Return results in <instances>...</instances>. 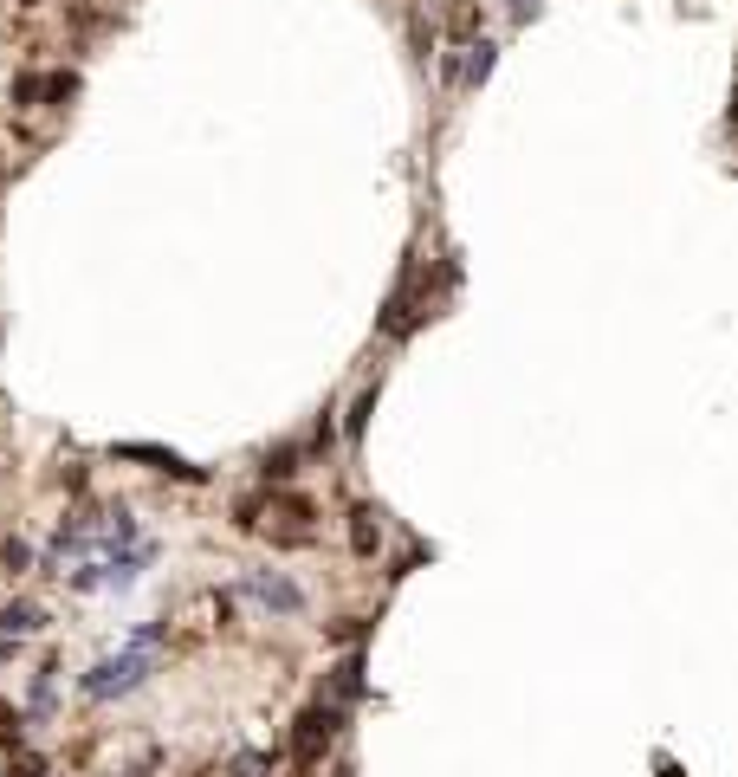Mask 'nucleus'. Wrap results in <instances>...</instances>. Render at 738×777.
I'll use <instances>...</instances> for the list:
<instances>
[{"instance_id":"8","label":"nucleus","mask_w":738,"mask_h":777,"mask_svg":"<svg viewBox=\"0 0 738 777\" xmlns=\"http://www.w3.org/2000/svg\"><path fill=\"white\" fill-rule=\"evenodd\" d=\"M357 693H363V661H357V654H350V661L337 667V680H331V700L344 706V700H357Z\"/></svg>"},{"instance_id":"14","label":"nucleus","mask_w":738,"mask_h":777,"mask_svg":"<svg viewBox=\"0 0 738 777\" xmlns=\"http://www.w3.org/2000/svg\"><path fill=\"white\" fill-rule=\"evenodd\" d=\"M130 777H136V771H130Z\"/></svg>"},{"instance_id":"10","label":"nucleus","mask_w":738,"mask_h":777,"mask_svg":"<svg viewBox=\"0 0 738 777\" xmlns=\"http://www.w3.org/2000/svg\"><path fill=\"white\" fill-rule=\"evenodd\" d=\"M369 408H376V389H369V395H363V402H357V415H350V441H357V434H363V421H369Z\"/></svg>"},{"instance_id":"6","label":"nucleus","mask_w":738,"mask_h":777,"mask_svg":"<svg viewBox=\"0 0 738 777\" xmlns=\"http://www.w3.org/2000/svg\"><path fill=\"white\" fill-rule=\"evenodd\" d=\"M46 629V609L39 603H7L0 609V642H26V635Z\"/></svg>"},{"instance_id":"11","label":"nucleus","mask_w":738,"mask_h":777,"mask_svg":"<svg viewBox=\"0 0 738 777\" xmlns=\"http://www.w3.org/2000/svg\"><path fill=\"white\" fill-rule=\"evenodd\" d=\"M0 564H7V570H26V544H13V538H7V551H0Z\"/></svg>"},{"instance_id":"2","label":"nucleus","mask_w":738,"mask_h":777,"mask_svg":"<svg viewBox=\"0 0 738 777\" xmlns=\"http://www.w3.org/2000/svg\"><path fill=\"white\" fill-rule=\"evenodd\" d=\"M337 732H344V706H337V700L305 706V713H298V732H292V765L311 771V765H318V758L337 745Z\"/></svg>"},{"instance_id":"12","label":"nucleus","mask_w":738,"mask_h":777,"mask_svg":"<svg viewBox=\"0 0 738 777\" xmlns=\"http://www.w3.org/2000/svg\"><path fill=\"white\" fill-rule=\"evenodd\" d=\"M7 777H46V765H39V758H13Z\"/></svg>"},{"instance_id":"9","label":"nucleus","mask_w":738,"mask_h":777,"mask_svg":"<svg viewBox=\"0 0 738 777\" xmlns=\"http://www.w3.org/2000/svg\"><path fill=\"white\" fill-rule=\"evenodd\" d=\"M259 473H266L272 486H285V480L298 473V447H279V454H266V467H259Z\"/></svg>"},{"instance_id":"1","label":"nucleus","mask_w":738,"mask_h":777,"mask_svg":"<svg viewBox=\"0 0 738 777\" xmlns=\"http://www.w3.org/2000/svg\"><path fill=\"white\" fill-rule=\"evenodd\" d=\"M162 635H169V629H162V622H149V629L136 635L123 654H111V661L91 667V674H85V693H91V700H123V693H136L149 674H156V642H162Z\"/></svg>"},{"instance_id":"5","label":"nucleus","mask_w":738,"mask_h":777,"mask_svg":"<svg viewBox=\"0 0 738 777\" xmlns=\"http://www.w3.org/2000/svg\"><path fill=\"white\" fill-rule=\"evenodd\" d=\"M72 91H78V78H72V72H46V78H20V85H13V98H20V104H39V98L65 104Z\"/></svg>"},{"instance_id":"3","label":"nucleus","mask_w":738,"mask_h":777,"mask_svg":"<svg viewBox=\"0 0 738 777\" xmlns=\"http://www.w3.org/2000/svg\"><path fill=\"white\" fill-rule=\"evenodd\" d=\"M246 596H259V603L279 609V616H298V609H305V590L285 583L279 570H253V577H246Z\"/></svg>"},{"instance_id":"13","label":"nucleus","mask_w":738,"mask_h":777,"mask_svg":"<svg viewBox=\"0 0 738 777\" xmlns=\"http://www.w3.org/2000/svg\"><path fill=\"white\" fill-rule=\"evenodd\" d=\"M661 777H680V771H674V765H667V758H661Z\"/></svg>"},{"instance_id":"4","label":"nucleus","mask_w":738,"mask_h":777,"mask_svg":"<svg viewBox=\"0 0 738 777\" xmlns=\"http://www.w3.org/2000/svg\"><path fill=\"white\" fill-rule=\"evenodd\" d=\"M117 460H143L149 473H175V480H188V486H201V467H188L182 454H162V447H143V441H130V447H117Z\"/></svg>"},{"instance_id":"7","label":"nucleus","mask_w":738,"mask_h":777,"mask_svg":"<svg viewBox=\"0 0 738 777\" xmlns=\"http://www.w3.org/2000/svg\"><path fill=\"white\" fill-rule=\"evenodd\" d=\"M350 544H357V557H376V544H382V518L376 512H350Z\"/></svg>"}]
</instances>
